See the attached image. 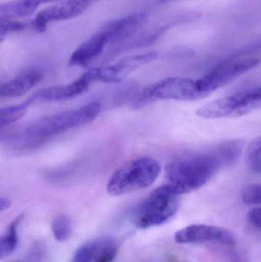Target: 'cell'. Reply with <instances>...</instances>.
<instances>
[{
	"label": "cell",
	"instance_id": "cell-8",
	"mask_svg": "<svg viewBox=\"0 0 261 262\" xmlns=\"http://www.w3.org/2000/svg\"><path fill=\"white\" fill-rule=\"evenodd\" d=\"M174 240L179 244L216 243L225 246H235L234 235L223 228L209 225L194 224L177 231Z\"/></svg>",
	"mask_w": 261,
	"mask_h": 262
},
{
	"label": "cell",
	"instance_id": "cell-10",
	"mask_svg": "<svg viewBox=\"0 0 261 262\" xmlns=\"http://www.w3.org/2000/svg\"><path fill=\"white\" fill-rule=\"evenodd\" d=\"M117 252L116 240L111 237H100L80 246L72 262H113Z\"/></svg>",
	"mask_w": 261,
	"mask_h": 262
},
{
	"label": "cell",
	"instance_id": "cell-13",
	"mask_svg": "<svg viewBox=\"0 0 261 262\" xmlns=\"http://www.w3.org/2000/svg\"><path fill=\"white\" fill-rule=\"evenodd\" d=\"M107 45L102 37L96 32L90 38L81 45L70 58L72 66H86L95 58H98L104 51Z\"/></svg>",
	"mask_w": 261,
	"mask_h": 262
},
{
	"label": "cell",
	"instance_id": "cell-7",
	"mask_svg": "<svg viewBox=\"0 0 261 262\" xmlns=\"http://www.w3.org/2000/svg\"><path fill=\"white\" fill-rule=\"evenodd\" d=\"M158 57L156 52H147L123 58L121 61L110 66L94 68L86 72L92 83L101 81L105 83L121 82L126 77L138 68L151 62Z\"/></svg>",
	"mask_w": 261,
	"mask_h": 262
},
{
	"label": "cell",
	"instance_id": "cell-11",
	"mask_svg": "<svg viewBox=\"0 0 261 262\" xmlns=\"http://www.w3.org/2000/svg\"><path fill=\"white\" fill-rule=\"evenodd\" d=\"M91 84L92 81L86 73H84L79 78L69 84L45 88L32 98L33 101L35 98L49 101H66L87 92Z\"/></svg>",
	"mask_w": 261,
	"mask_h": 262
},
{
	"label": "cell",
	"instance_id": "cell-22",
	"mask_svg": "<svg viewBox=\"0 0 261 262\" xmlns=\"http://www.w3.org/2000/svg\"><path fill=\"white\" fill-rule=\"evenodd\" d=\"M230 262H248V257L246 252H237L231 257Z\"/></svg>",
	"mask_w": 261,
	"mask_h": 262
},
{
	"label": "cell",
	"instance_id": "cell-14",
	"mask_svg": "<svg viewBox=\"0 0 261 262\" xmlns=\"http://www.w3.org/2000/svg\"><path fill=\"white\" fill-rule=\"evenodd\" d=\"M63 0H12L0 6V18H23L32 15L41 5Z\"/></svg>",
	"mask_w": 261,
	"mask_h": 262
},
{
	"label": "cell",
	"instance_id": "cell-24",
	"mask_svg": "<svg viewBox=\"0 0 261 262\" xmlns=\"http://www.w3.org/2000/svg\"><path fill=\"white\" fill-rule=\"evenodd\" d=\"M171 1V0H159V3H167V2Z\"/></svg>",
	"mask_w": 261,
	"mask_h": 262
},
{
	"label": "cell",
	"instance_id": "cell-6",
	"mask_svg": "<svg viewBox=\"0 0 261 262\" xmlns=\"http://www.w3.org/2000/svg\"><path fill=\"white\" fill-rule=\"evenodd\" d=\"M259 63L260 60L254 57L236 56L228 58L196 81L198 89L205 98L257 67Z\"/></svg>",
	"mask_w": 261,
	"mask_h": 262
},
{
	"label": "cell",
	"instance_id": "cell-18",
	"mask_svg": "<svg viewBox=\"0 0 261 262\" xmlns=\"http://www.w3.org/2000/svg\"><path fill=\"white\" fill-rule=\"evenodd\" d=\"M246 163L251 171L261 173V136L250 144L246 152Z\"/></svg>",
	"mask_w": 261,
	"mask_h": 262
},
{
	"label": "cell",
	"instance_id": "cell-3",
	"mask_svg": "<svg viewBox=\"0 0 261 262\" xmlns=\"http://www.w3.org/2000/svg\"><path fill=\"white\" fill-rule=\"evenodd\" d=\"M160 171V165L151 157L132 160L113 172L107 183V192L119 196L145 189L155 183Z\"/></svg>",
	"mask_w": 261,
	"mask_h": 262
},
{
	"label": "cell",
	"instance_id": "cell-12",
	"mask_svg": "<svg viewBox=\"0 0 261 262\" xmlns=\"http://www.w3.org/2000/svg\"><path fill=\"white\" fill-rule=\"evenodd\" d=\"M42 75L38 71H29L8 81L0 88L1 98H12L22 96L35 87Z\"/></svg>",
	"mask_w": 261,
	"mask_h": 262
},
{
	"label": "cell",
	"instance_id": "cell-21",
	"mask_svg": "<svg viewBox=\"0 0 261 262\" xmlns=\"http://www.w3.org/2000/svg\"><path fill=\"white\" fill-rule=\"evenodd\" d=\"M248 221L254 229L261 232V207L254 208L250 211Z\"/></svg>",
	"mask_w": 261,
	"mask_h": 262
},
{
	"label": "cell",
	"instance_id": "cell-19",
	"mask_svg": "<svg viewBox=\"0 0 261 262\" xmlns=\"http://www.w3.org/2000/svg\"><path fill=\"white\" fill-rule=\"evenodd\" d=\"M26 27V23L8 18H0V41H3L8 34L24 30Z\"/></svg>",
	"mask_w": 261,
	"mask_h": 262
},
{
	"label": "cell",
	"instance_id": "cell-2",
	"mask_svg": "<svg viewBox=\"0 0 261 262\" xmlns=\"http://www.w3.org/2000/svg\"><path fill=\"white\" fill-rule=\"evenodd\" d=\"M223 167L212 146L205 152L176 159L167 163V184L178 195L188 193L205 186Z\"/></svg>",
	"mask_w": 261,
	"mask_h": 262
},
{
	"label": "cell",
	"instance_id": "cell-16",
	"mask_svg": "<svg viewBox=\"0 0 261 262\" xmlns=\"http://www.w3.org/2000/svg\"><path fill=\"white\" fill-rule=\"evenodd\" d=\"M32 101L33 100L31 98L30 100H28L24 104L2 108L0 110V126L2 128L14 124L21 119L26 115L28 107Z\"/></svg>",
	"mask_w": 261,
	"mask_h": 262
},
{
	"label": "cell",
	"instance_id": "cell-4",
	"mask_svg": "<svg viewBox=\"0 0 261 262\" xmlns=\"http://www.w3.org/2000/svg\"><path fill=\"white\" fill-rule=\"evenodd\" d=\"M179 195L168 184L153 190L136 208L133 215L135 227L147 229L168 221L179 209Z\"/></svg>",
	"mask_w": 261,
	"mask_h": 262
},
{
	"label": "cell",
	"instance_id": "cell-9",
	"mask_svg": "<svg viewBox=\"0 0 261 262\" xmlns=\"http://www.w3.org/2000/svg\"><path fill=\"white\" fill-rule=\"evenodd\" d=\"M91 5L88 0H63L40 12L32 21V26L37 32H44L50 23L78 17Z\"/></svg>",
	"mask_w": 261,
	"mask_h": 262
},
{
	"label": "cell",
	"instance_id": "cell-1",
	"mask_svg": "<svg viewBox=\"0 0 261 262\" xmlns=\"http://www.w3.org/2000/svg\"><path fill=\"white\" fill-rule=\"evenodd\" d=\"M101 110L99 103L91 102L78 108L49 115L18 130L12 137V142L21 147L36 146L52 136L92 122Z\"/></svg>",
	"mask_w": 261,
	"mask_h": 262
},
{
	"label": "cell",
	"instance_id": "cell-15",
	"mask_svg": "<svg viewBox=\"0 0 261 262\" xmlns=\"http://www.w3.org/2000/svg\"><path fill=\"white\" fill-rule=\"evenodd\" d=\"M22 220L23 215H18L9 224L6 233L1 237L0 258L2 259L12 255L17 249L18 243V228Z\"/></svg>",
	"mask_w": 261,
	"mask_h": 262
},
{
	"label": "cell",
	"instance_id": "cell-17",
	"mask_svg": "<svg viewBox=\"0 0 261 262\" xmlns=\"http://www.w3.org/2000/svg\"><path fill=\"white\" fill-rule=\"evenodd\" d=\"M54 238L60 243L67 241L72 235L70 220L65 215H58L52 220L51 224Z\"/></svg>",
	"mask_w": 261,
	"mask_h": 262
},
{
	"label": "cell",
	"instance_id": "cell-20",
	"mask_svg": "<svg viewBox=\"0 0 261 262\" xmlns=\"http://www.w3.org/2000/svg\"><path fill=\"white\" fill-rule=\"evenodd\" d=\"M242 200L249 206L261 205V184L247 186L242 193Z\"/></svg>",
	"mask_w": 261,
	"mask_h": 262
},
{
	"label": "cell",
	"instance_id": "cell-25",
	"mask_svg": "<svg viewBox=\"0 0 261 262\" xmlns=\"http://www.w3.org/2000/svg\"><path fill=\"white\" fill-rule=\"evenodd\" d=\"M90 1L93 4V3H96V2L100 1V0H90Z\"/></svg>",
	"mask_w": 261,
	"mask_h": 262
},
{
	"label": "cell",
	"instance_id": "cell-23",
	"mask_svg": "<svg viewBox=\"0 0 261 262\" xmlns=\"http://www.w3.org/2000/svg\"><path fill=\"white\" fill-rule=\"evenodd\" d=\"M11 200L9 199L6 198V197H1L0 199V210L1 212H4V211L7 210L10 208Z\"/></svg>",
	"mask_w": 261,
	"mask_h": 262
},
{
	"label": "cell",
	"instance_id": "cell-5",
	"mask_svg": "<svg viewBox=\"0 0 261 262\" xmlns=\"http://www.w3.org/2000/svg\"><path fill=\"white\" fill-rule=\"evenodd\" d=\"M204 98L197 83L190 78H165L146 88L133 101V107H141L157 100L196 101Z\"/></svg>",
	"mask_w": 261,
	"mask_h": 262
}]
</instances>
